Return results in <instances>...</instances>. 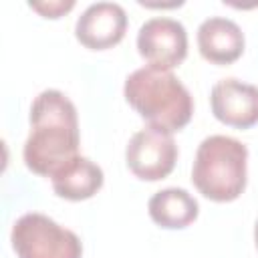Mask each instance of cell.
Returning a JSON list of instances; mask_svg holds the SVG:
<instances>
[{
  "label": "cell",
  "mask_w": 258,
  "mask_h": 258,
  "mask_svg": "<svg viewBox=\"0 0 258 258\" xmlns=\"http://www.w3.org/2000/svg\"><path fill=\"white\" fill-rule=\"evenodd\" d=\"M210 107L220 123L250 129L258 123V87L232 77L222 79L212 87Z\"/></svg>",
  "instance_id": "obj_8"
},
{
  "label": "cell",
  "mask_w": 258,
  "mask_h": 258,
  "mask_svg": "<svg viewBox=\"0 0 258 258\" xmlns=\"http://www.w3.org/2000/svg\"><path fill=\"white\" fill-rule=\"evenodd\" d=\"M248 147L228 135L206 137L196 151L191 181L212 202H234L246 187Z\"/></svg>",
  "instance_id": "obj_3"
},
{
  "label": "cell",
  "mask_w": 258,
  "mask_h": 258,
  "mask_svg": "<svg viewBox=\"0 0 258 258\" xmlns=\"http://www.w3.org/2000/svg\"><path fill=\"white\" fill-rule=\"evenodd\" d=\"M50 181L58 198H64L69 202H81V200L93 198L103 187L105 175L95 161L79 155L69 165H64L58 173H54Z\"/></svg>",
  "instance_id": "obj_11"
},
{
  "label": "cell",
  "mask_w": 258,
  "mask_h": 258,
  "mask_svg": "<svg viewBox=\"0 0 258 258\" xmlns=\"http://www.w3.org/2000/svg\"><path fill=\"white\" fill-rule=\"evenodd\" d=\"M79 119L73 101L56 91L44 89L30 105V133L22 157L32 173L52 177L79 157Z\"/></svg>",
  "instance_id": "obj_1"
},
{
  "label": "cell",
  "mask_w": 258,
  "mask_h": 258,
  "mask_svg": "<svg viewBox=\"0 0 258 258\" xmlns=\"http://www.w3.org/2000/svg\"><path fill=\"white\" fill-rule=\"evenodd\" d=\"M254 240H256V248H258V222L254 226Z\"/></svg>",
  "instance_id": "obj_13"
},
{
  "label": "cell",
  "mask_w": 258,
  "mask_h": 258,
  "mask_svg": "<svg viewBox=\"0 0 258 258\" xmlns=\"http://www.w3.org/2000/svg\"><path fill=\"white\" fill-rule=\"evenodd\" d=\"M147 210L157 226L165 230H181L196 222L200 204L183 187H165L149 198Z\"/></svg>",
  "instance_id": "obj_10"
},
{
  "label": "cell",
  "mask_w": 258,
  "mask_h": 258,
  "mask_svg": "<svg viewBox=\"0 0 258 258\" xmlns=\"http://www.w3.org/2000/svg\"><path fill=\"white\" fill-rule=\"evenodd\" d=\"M10 242L18 258H83L79 236L38 212H28L14 222Z\"/></svg>",
  "instance_id": "obj_4"
},
{
  "label": "cell",
  "mask_w": 258,
  "mask_h": 258,
  "mask_svg": "<svg viewBox=\"0 0 258 258\" xmlns=\"http://www.w3.org/2000/svg\"><path fill=\"white\" fill-rule=\"evenodd\" d=\"M200 54L214 64H230L244 52L242 28L224 16H210L198 28Z\"/></svg>",
  "instance_id": "obj_9"
},
{
  "label": "cell",
  "mask_w": 258,
  "mask_h": 258,
  "mask_svg": "<svg viewBox=\"0 0 258 258\" xmlns=\"http://www.w3.org/2000/svg\"><path fill=\"white\" fill-rule=\"evenodd\" d=\"M125 161L131 173L145 181L167 177L177 161V145L171 133L145 127L131 135L125 147Z\"/></svg>",
  "instance_id": "obj_5"
},
{
  "label": "cell",
  "mask_w": 258,
  "mask_h": 258,
  "mask_svg": "<svg viewBox=\"0 0 258 258\" xmlns=\"http://www.w3.org/2000/svg\"><path fill=\"white\" fill-rule=\"evenodd\" d=\"M137 50L149 67L171 71L187 56L185 26L175 18L153 16L145 20L137 32Z\"/></svg>",
  "instance_id": "obj_6"
},
{
  "label": "cell",
  "mask_w": 258,
  "mask_h": 258,
  "mask_svg": "<svg viewBox=\"0 0 258 258\" xmlns=\"http://www.w3.org/2000/svg\"><path fill=\"white\" fill-rule=\"evenodd\" d=\"M32 10H36L38 14H42L44 18H60L62 14H67L69 10L75 8L73 0H54V2H30L28 4Z\"/></svg>",
  "instance_id": "obj_12"
},
{
  "label": "cell",
  "mask_w": 258,
  "mask_h": 258,
  "mask_svg": "<svg viewBox=\"0 0 258 258\" xmlns=\"http://www.w3.org/2000/svg\"><path fill=\"white\" fill-rule=\"evenodd\" d=\"M123 95L149 127L165 133L183 129L194 115V99L171 71L141 67L125 79Z\"/></svg>",
  "instance_id": "obj_2"
},
{
  "label": "cell",
  "mask_w": 258,
  "mask_h": 258,
  "mask_svg": "<svg viewBox=\"0 0 258 258\" xmlns=\"http://www.w3.org/2000/svg\"><path fill=\"white\" fill-rule=\"evenodd\" d=\"M127 14L117 2H95L83 10L75 24L77 40L91 50H105L123 40Z\"/></svg>",
  "instance_id": "obj_7"
}]
</instances>
